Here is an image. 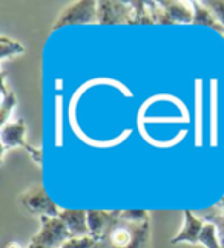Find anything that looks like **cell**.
Returning a JSON list of instances; mask_svg holds the SVG:
<instances>
[{
  "label": "cell",
  "mask_w": 224,
  "mask_h": 248,
  "mask_svg": "<svg viewBox=\"0 0 224 248\" xmlns=\"http://www.w3.org/2000/svg\"><path fill=\"white\" fill-rule=\"evenodd\" d=\"M16 104H17L16 93H14V91L8 88L6 77H5V74H2V109H0V115H2L0 123H2V126H5L8 121H11L9 117H11Z\"/></svg>",
  "instance_id": "obj_13"
},
{
  "label": "cell",
  "mask_w": 224,
  "mask_h": 248,
  "mask_svg": "<svg viewBox=\"0 0 224 248\" xmlns=\"http://www.w3.org/2000/svg\"><path fill=\"white\" fill-rule=\"evenodd\" d=\"M5 248H23V247H22L20 244H18V242H14V241H13V242H8Z\"/></svg>",
  "instance_id": "obj_19"
},
{
  "label": "cell",
  "mask_w": 224,
  "mask_h": 248,
  "mask_svg": "<svg viewBox=\"0 0 224 248\" xmlns=\"http://www.w3.org/2000/svg\"><path fill=\"white\" fill-rule=\"evenodd\" d=\"M97 20V2L95 0H79L69 6H66L63 11L58 14L51 31H57L60 28L71 26V25H95Z\"/></svg>",
  "instance_id": "obj_4"
},
{
  "label": "cell",
  "mask_w": 224,
  "mask_h": 248,
  "mask_svg": "<svg viewBox=\"0 0 224 248\" xmlns=\"http://www.w3.org/2000/svg\"><path fill=\"white\" fill-rule=\"evenodd\" d=\"M71 232L72 237H86L89 236V227H87V210H72L65 208L58 216Z\"/></svg>",
  "instance_id": "obj_9"
},
{
  "label": "cell",
  "mask_w": 224,
  "mask_h": 248,
  "mask_svg": "<svg viewBox=\"0 0 224 248\" xmlns=\"http://www.w3.org/2000/svg\"><path fill=\"white\" fill-rule=\"evenodd\" d=\"M40 232L34 234L26 248H62L72 239L71 232L60 217H40Z\"/></svg>",
  "instance_id": "obj_2"
},
{
  "label": "cell",
  "mask_w": 224,
  "mask_h": 248,
  "mask_svg": "<svg viewBox=\"0 0 224 248\" xmlns=\"http://www.w3.org/2000/svg\"><path fill=\"white\" fill-rule=\"evenodd\" d=\"M20 204L28 210L31 215L38 217H58L62 210L57 207V204L46 193L43 184H34L29 187L26 192L20 195Z\"/></svg>",
  "instance_id": "obj_5"
},
{
  "label": "cell",
  "mask_w": 224,
  "mask_h": 248,
  "mask_svg": "<svg viewBox=\"0 0 224 248\" xmlns=\"http://www.w3.org/2000/svg\"><path fill=\"white\" fill-rule=\"evenodd\" d=\"M190 5L193 8V22H192V25L210 28V30L221 34L223 39H224V26L218 22V18L215 17V14H213L210 9L204 5V2H190Z\"/></svg>",
  "instance_id": "obj_11"
},
{
  "label": "cell",
  "mask_w": 224,
  "mask_h": 248,
  "mask_svg": "<svg viewBox=\"0 0 224 248\" xmlns=\"http://www.w3.org/2000/svg\"><path fill=\"white\" fill-rule=\"evenodd\" d=\"M200 217L203 219L204 222L215 224L220 242H221V245L224 248V208H221L220 205H213V207H210L207 210H203V212H200Z\"/></svg>",
  "instance_id": "obj_14"
},
{
  "label": "cell",
  "mask_w": 224,
  "mask_h": 248,
  "mask_svg": "<svg viewBox=\"0 0 224 248\" xmlns=\"http://www.w3.org/2000/svg\"><path fill=\"white\" fill-rule=\"evenodd\" d=\"M129 8H131L129 25H154L149 2H143V0H131Z\"/></svg>",
  "instance_id": "obj_12"
},
{
  "label": "cell",
  "mask_w": 224,
  "mask_h": 248,
  "mask_svg": "<svg viewBox=\"0 0 224 248\" xmlns=\"http://www.w3.org/2000/svg\"><path fill=\"white\" fill-rule=\"evenodd\" d=\"M160 5L169 16L173 25H192L193 22V8L190 2H178V0H161Z\"/></svg>",
  "instance_id": "obj_10"
},
{
  "label": "cell",
  "mask_w": 224,
  "mask_h": 248,
  "mask_svg": "<svg viewBox=\"0 0 224 248\" xmlns=\"http://www.w3.org/2000/svg\"><path fill=\"white\" fill-rule=\"evenodd\" d=\"M183 215H184L183 227H181V230L171 239V244L172 245H177V244L197 245V244H200V236H201L203 227H204V221L200 216L193 215V212H190V210H184Z\"/></svg>",
  "instance_id": "obj_7"
},
{
  "label": "cell",
  "mask_w": 224,
  "mask_h": 248,
  "mask_svg": "<svg viewBox=\"0 0 224 248\" xmlns=\"http://www.w3.org/2000/svg\"><path fill=\"white\" fill-rule=\"evenodd\" d=\"M97 20L99 25H129L131 8L129 2L119 0H100L97 2Z\"/></svg>",
  "instance_id": "obj_6"
},
{
  "label": "cell",
  "mask_w": 224,
  "mask_h": 248,
  "mask_svg": "<svg viewBox=\"0 0 224 248\" xmlns=\"http://www.w3.org/2000/svg\"><path fill=\"white\" fill-rule=\"evenodd\" d=\"M204 5L215 14L218 22L224 26V0H209V2H204Z\"/></svg>",
  "instance_id": "obj_18"
},
{
  "label": "cell",
  "mask_w": 224,
  "mask_h": 248,
  "mask_svg": "<svg viewBox=\"0 0 224 248\" xmlns=\"http://www.w3.org/2000/svg\"><path fill=\"white\" fill-rule=\"evenodd\" d=\"M119 210L114 212H104V210H87V227H89V236L100 241L102 237L109 232V228L119 217Z\"/></svg>",
  "instance_id": "obj_8"
},
{
  "label": "cell",
  "mask_w": 224,
  "mask_h": 248,
  "mask_svg": "<svg viewBox=\"0 0 224 248\" xmlns=\"http://www.w3.org/2000/svg\"><path fill=\"white\" fill-rule=\"evenodd\" d=\"M95 248H151V215L146 210H124Z\"/></svg>",
  "instance_id": "obj_1"
},
{
  "label": "cell",
  "mask_w": 224,
  "mask_h": 248,
  "mask_svg": "<svg viewBox=\"0 0 224 248\" xmlns=\"http://www.w3.org/2000/svg\"><path fill=\"white\" fill-rule=\"evenodd\" d=\"M200 244L204 248H223L215 224L204 222L203 232H201V236H200Z\"/></svg>",
  "instance_id": "obj_16"
},
{
  "label": "cell",
  "mask_w": 224,
  "mask_h": 248,
  "mask_svg": "<svg viewBox=\"0 0 224 248\" xmlns=\"http://www.w3.org/2000/svg\"><path fill=\"white\" fill-rule=\"evenodd\" d=\"M25 54V46L13 39H8L6 35L0 37V62H5L9 57Z\"/></svg>",
  "instance_id": "obj_15"
},
{
  "label": "cell",
  "mask_w": 224,
  "mask_h": 248,
  "mask_svg": "<svg viewBox=\"0 0 224 248\" xmlns=\"http://www.w3.org/2000/svg\"><path fill=\"white\" fill-rule=\"evenodd\" d=\"M26 124L23 118H16L8 121L5 126H2V159L9 149L23 147L28 155L31 156L33 163L38 167H42V149H37L31 146L25 138Z\"/></svg>",
  "instance_id": "obj_3"
},
{
  "label": "cell",
  "mask_w": 224,
  "mask_h": 248,
  "mask_svg": "<svg viewBox=\"0 0 224 248\" xmlns=\"http://www.w3.org/2000/svg\"><path fill=\"white\" fill-rule=\"evenodd\" d=\"M149 8L154 18V25H173L160 2H149Z\"/></svg>",
  "instance_id": "obj_17"
}]
</instances>
